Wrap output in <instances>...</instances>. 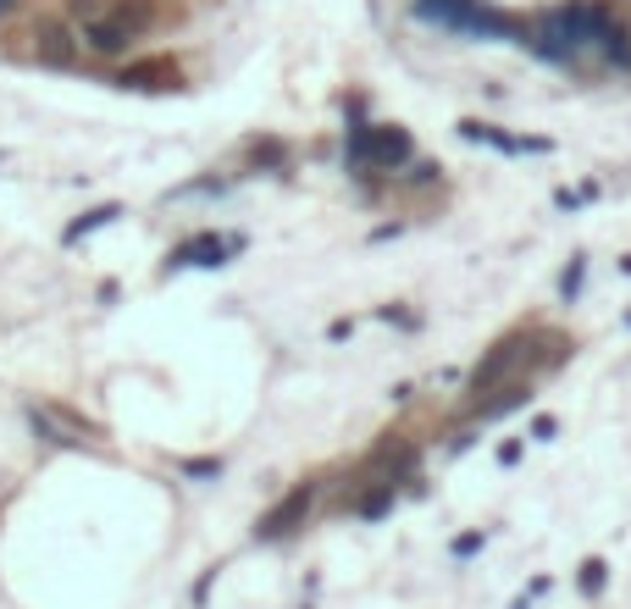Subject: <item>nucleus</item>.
Segmentation results:
<instances>
[{
	"instance_id": "f257e3e1",
	"label": "nucleus",
	"mask_w": 631,
	"mask_h": 609,
	"mask_svg": "<svg viewBox=\"0 0 631 609\" xmlns=\"http://www.w3.org/2000/svg\"><path fill=\"white\" fill-rule=\"evenodd\" d=\"M311 504H316V482H300V488H289V493L272 504V510H266V515L255 520V538H260V543H278V538H289L294 527H305Z\"/></svg>"
},
{
	"instance_id": "f03ea898",
	"label": "nucleus",
	"mask_w": 631,
	"mask_h": 609,
	"mask_svg": "<svg viewBox=\"0 0 631 609\" xmlns=\"http://www.w3.org/2000/svg\"><path fill=\"white\" fill-rule=\"evenodd\" d=\"M354 155L372 161V166H405L410 161V133L405 128H360L354 133Z\"/></svg>"
},
{
	"instance_id": "7ed1b4c3",
	"label": "nucleus",
	"mask_w": 631,
	"mask_h": 609,
	"mask_svg": "<svg viewBox=\"0 0 631 609\" xmlns=\"http://www.w3.org/2000/svg\"><path fill=\"white\" fill-rule=\"evenodd\" d=\"M227 249H238V238H211V233H200V238H189L184 249L172 255V267H222Z\"/></svg>"
},
{
	"instance_id": "20e7f679",
	"label": "nucleus",
	"mask_w": 631,
	"mask_h": 609,
	"mask_svg": "<svg viewBox=\"0 0 631 609\" xmlns=\"http://www.w3.org/2000/svg\"><path fill=\"white\" fill-rule=\"evenodd\" d=\"M83 45L95 50V56H122V50L133 45V28L117 23V17H101V23H89V28H83Z\"/></svg>"
},
{
	"instance_id": "39448f33",
	"label": "nucleus",
	"mask_w": 631,
	"mask_h": 609,
	"mask_svg": "<svg viewBox=\"0 0 631 609\" xmlns=\"http://www.w3.org/2000/svg\"><path fill=\"white\" fill-rule=\"evenodd\" d=\"M122 90H172L177 83V67H166V61H139V67H122Z\"/></svg>"
},
{
	"instance_id": "423d86ee",
	"label": "nucleus",
	"mask_w": 631,
	"mask_h": 609,
	"mask_svg": "<svg viewBox=\"0 0 631 609\" xmlns=\"http://www.w3.org/2000/svg\"><path fill=\"white\" fill-rule=\"evenodd\" d=\"M515 355H521V343H499V350H493V355H488V361L477 366V377H471V388L482 394V388H488L493 377H504V372L515 366Z\"/></svg>"
},
{
	"instance_id": "0eeeda50",
	"label": "nucleus",
	"mask_w": 631,
	"mask_h": 609,
	"mask_svg": "<svg viewBox=\"0 0 631 609\" xmlns=\"http://www.w3.org/2000/svg\"><path fill=\"white\" fill-rule=\"evenodd\" d=\"M34 39H39V50H45L50 61H72V39H67V28H61V23H39V28H34Z\"/></svg>"
},
{
	"instance_id": "6e6552de",
	"label": "nucleus",
	"mask_w": 631,
	"mask_h": 609,
	"mask_svg": "<svg viewBox=\"0 0 631 609\" xmlns=\"http://www.w3.org/2000/svg\"><path fill=\"white\" fill-rule=\"evenodd\" d=\"M117 216H122L117 206H101V211H89V216H78V222L67 227V244H78L83 233H95V227H106V222H117Z\"/></svg>"
},
{
	"instance_id": "1a4fd4ad",
	"label": "nucleus",
	"mask_w": 631,
	"mask_h": 609,
	"mask_svg": "<svg viewBox=\"0 0 631 609\" xmlns=\"http://www.w3.org/2000/svg\"><path fill=\"white\" fill-rule=\"evenodd\" d=\"M184 477H222V460H184Z\"/></svg>"
},
{
	"instance_id": "9d476101",
	"label": "nucleus",
	"mask_w": 631,
	"mask_h": 609,
	"mask_svg": "<svg viewBox=\"0 0 631 609\" xmlns=\"http://www.w3.org/2000/svg\"><path fill=\"white\" fill-rule=\"evenodd\" d=\"M515 405H526V388H510V394H504V399H493L488 410H493V415H504V410H515Z\"/></svg>"
},
{
	"instance_id": "9b49d317",
	"label": "nucleus",
	"mask_w": 631,
	"mask_h": 609,
	"mask_svg": "<svg viewBox=\"0 0 631 609\" xmlns=\"http://www.w3.org/2000/svg\"><path fill=\"white\" fill-rule=\"evenodd\" d=\"M72 17H83V23H101V0H72Z\"/></svg>"
},
{
	"instance_id": "f8f14e48",
	"label": "nucleus",
	"mask_w": 631,
	"mask_h": 609,
	"mask_svg": "<svg viewBox=\"0 0 631 609\" xmlns=\"http://www.w3.org/2000/svg\"><path fill=\"white\" fill-rule=\"evenodd\" d=\"M582 587L598 593V587H604V565H587V571H582Z\"/></svg>"
},
{
	"instance_id": "ddd939ff",
	"label": "nucleus",
	"mask_w": 631,
	"mask_h": 609,
	"mask_svg": "<svg viewBox=\"0 0 631 609\" xmlns=\"http://www.w3.org/2000/svg\"><path fill=\"white\" fill-rule=\"evenodd\" d=\"M0 12H12V0H0Z\"/></svg>"
}]
</instances>
